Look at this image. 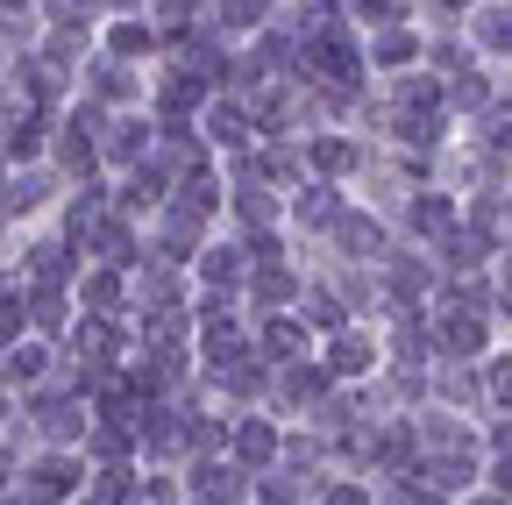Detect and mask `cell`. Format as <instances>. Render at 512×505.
<instances>
[{"label": "cell", "mask_w": 512, "mask_h": 505, "mask_svg": "<svg viewBox=\"0 0 512 505\" xmlns=\"http://www.w3.org/2000/svg\"><path fill=\"white\" fill-rule=\"evenodd\" d=\"M0 377H8V385H43L50 377V342L22 335L15 349H0Z\"/></svg>", "instance_id": "obj_1"}, {"label": "cell", "mask_w": 512, "mask_h": 505, "mask_svg": "<svg viewBox=\"0 0 512 505\" xmlns=\"http://www.w3.org/2000/svg\"><path fill=\"white\" fill-rule=\"evenodd\" d=\"M235 449H242V456H271V427H242Z\"/></svg>", "instance_id": "obj_2"}]
</instances>
